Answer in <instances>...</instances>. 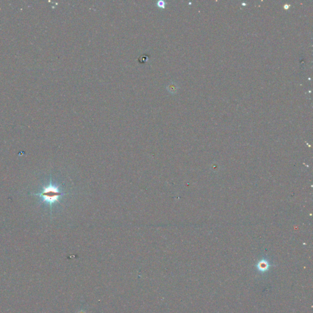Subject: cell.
<instances>
[{"instance_id": "1", "label": "cell", "mask_w": 313, "mask_h": 313, "mask_svg": "<svg viewBox=\"0 0 313 313\" xmlns=\"http://www.w3.org/2000/svg\"><path fill=\"white\" fill-rule=\"evenodd\" d=\"M62 195V193L58 190L57 187L50 184V185L44 187L39 194H35V195L39 196L46 202L53 204L58 201L59 198Z\"/></svg>"}, {"instance_id": "4", "label": "cell", "mask_w": 313, "mask_h": 313, "mask_svg": "<svg viewBox=\"0 0 313 313\" xmlns=\"http://www.w3.org/2000/svg\"><path fill=\"white\" fill-rule=\"evenodd\" d=\"M149 58V56H147V55H142L141 56L139 59H138V61L141 63H145L147 60Z\"/></svg>"}, {"instance_id": "2", "label": "cell", "mask_w": 313, "mask_h": 313, "mask_svg": "<svg viewBox=\"0 0 313 313\" xmlns=\"http://www.w3.org/2000/svg\"><path fill=\"white\" fill-rule=\"evenodd\" d=\"M166 89L168 90V92H170L171 94H175L177 93V91L179 89V86H178L177 83H176L174 82H171V83L168 84V85H167Z\"/></svg>"}, {"instance_id": "3", "label": "cell", "mask_w": 313, "mask_h": 313, "mask_svg": "<svg viewBox=\"0 0 313 313\" xmlns=\"http://www.w3.org/2000/svg\"><path fill=\"white\" fill-rule=\"evenodd\" d=\"M258 266H259V269L260 270L265 271L266 270H267L269 265H268V264H267L266 262H265V261H261V262L259 264Z\"/></svg>"}, {"instance_id": "6", "label": "cell", "mask_w": 313, "mask_h": 313, "mask_svg": "<svg viewBox=\"0 0 313 313\" xmlns=\"http://www.w3.org/2000/svg\"><path fill=\"white\" fill-rule=\"evenodd\" d=\"M77 313H87V312H86V311L85 309H80Z\"/></svg>"}, {"instance_id": "7", "label": "cell", "mask_w": 313, "mask_h": 313, "mask_svg": "<svg viewBox=\"0 0 313 313\" xmlns=\"http://www.w3.org/2000/svg\"><path fill=\"white\" fill-rule=\"evenodd\" d=\"M289 7V6H288V4H286V5H284V8L285 9H287Z\"/></svg>"}, {"instance_id": "5", "label": "cell", "mask_w": 313, "mask_h": 313, "mask_svg": "<svg viewBox=\"0 0 313 313\" xmlns=\"http://www.w3.org/2000/svg\"><path fill=\"white\" fill-rule=\"evenodd\" d=\"M156 6L160 8L165 9V6H166V2L164 1H158L157 2H156Z\"/></svg>"}]
</instances>
